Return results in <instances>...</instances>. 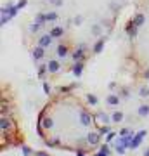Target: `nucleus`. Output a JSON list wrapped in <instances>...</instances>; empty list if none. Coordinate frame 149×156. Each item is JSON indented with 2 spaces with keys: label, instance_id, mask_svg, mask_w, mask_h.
<instances>
[{
  "label": "nucleus",
  "instance_id": "3",
  "mask_svg": "<svg viewBox=\"0 0 149 156\" xmlns=\"http://www.w3.org/2000/svg\"><path fill=\"white\" fill-rule=\"evenodd\" d=\"M125 61L135 75L149 76V0H135L125 26Z\"/></svg>",
  "mask_w": 149,
  "mask_h": 156
},
{
  "label": "nucleus",
  "instance_id": "1",
  "mask_svg": "<svg viewBox=\"0 0 149 156\" xmlns=\"http://www.w3.org/2000/svg\"><path fill=\"white\" fill-rule=\"evenodd\" d=\"M135 0H40L26 45L42 73L83 66L109 42L122 14Z\"/></svg>",
  "mask_w": 149,
  "mask_h": 156
},
{
  "label": "nucleus",
  "instance_id": "2",
  "mask_svg": "<svg viewBox=\"0 0 149 156\" xmlns=\"http://www.w3.org/2000/svg\"><path fill=\"white\" fill-rule=\"evenodd\" d=\"M40 134L57 147L82 149L97 139L94 120L87 108L71 94L57 95L40 115Z\"/></svg>",
  "mask_w": 149,
  "mask_h": 156
}]
</instances>
